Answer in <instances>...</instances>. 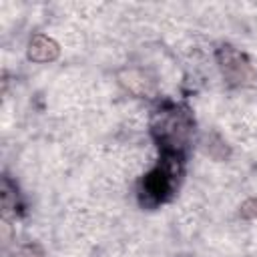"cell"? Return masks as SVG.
Listing matches in <instances>:
<instances>
[{
  "label": "cell",
  "mask_w": 257,
  "mask_h": 257,
  "mask_svg": "<svg viewBox=\"0 0 257 257\" xmlns=\"http://www.w3.org/2000/svg\"><path fill=\"white\" fill-rule=\"evenodd\" d=\"M193 116L187 106L163 104L151 118V133L163 155H179L193 135Z\"/></svg>",
  "instance_id": "1"
},
{
  "label": "cell",
  "mask_w": 257,
  "mask_h": 257,
  "mask_svg": "<svg viewBox=\"0 0 257 257\" xmlns=\"http://www.w3.org/2000/svg\"><path fill=\"white\" fill-rule=\"evenodd\" d=\"M217 62H219V68H221L225 80L231 84H245L247 80H253V76H255L249 60L239 50H235L231 46L219 48Z\"/></svg>",
  "instance_id": "3"
},
{
  "label": "cell",
  "mask_w": 257,
  "mask_h": 257,
  "mask_svg": "<svg viewBox=\"0 0 257 257\" xmlns=\"http://www.w3.org/2000/svg\"><path fill=\"white\" fill-rule=\"evenodd\" d=\"M12 207H16V193L12 191L10 181L4 179V183H2V209H4V213H8Z\"/></svg>",
  "instance_id": "6"
},
{
  "label": "cell",
  "mask_w": 257,
  "mask_h": 257,
  "mask_svg": "<svg viewBox=\"0 0 257 257\" xmlns=\"http://www.w3.org/2000/svg\"><path fill=\"white\" fill-rule=\"evenodd\" d=\"M118 82L124 86V90H128L131 94H135L139 98H153L157 94L155 80H151L139 68H124V70H120L118 72Z\"/></svg>",
  "instance_id": "4"
},
{
  "label": "cell",
  "mask_w": 257,
  "mask_h": 257,
  "mask_svg": "<svg viewBox=\"0 0 257 257\" xmlns=\"http://www.w3.org/2000/svg\"><path fill=\"white\" fill-rule=\"evenodd\" d=\"M243 219H255L257 217V199H247L239 209Z\"/></svg>",
  "instance_id": "7"
},
{
  "label": "cell",
  "mask_w": 257,
  "mask_h": 257,
  "mask_svg": "<svg viewBox=\"0 0 257 257\" xmlns=\"http://www.w3.org/2000/svg\"><path fill=\"white\" fill-rule=\"evenodd\" d=\"M16 257H44L36 245H24L16 251Z\"/></svg>",
  "instance_id": "8"
},
{
  "label": "cell",
  "mask_w": 257,
  "mask_h": 257,
  "mask_svg": "<svg viewBox=\"0 0 257 257\" xmlns=\"http://www.w3.org/2000/svg\"><path fill=\"white\" fill-rule=\"evenodd\" d=\"M58 52V44L44 34H36L28 42V58L34 62H52L56 60Z\"/></svg>",
  "instance_id": "5"
},
{
  "label": "cell",
  "mask_w": 257,
  "mask_h": 257,
  "mask_svg": "<svg viewBox=\"0 0 257 257\" xmlns=\"http://www.w3.org/2000/svg\"><path fill=\"white\" fill-rule=\"evenodd\" d=\"M179 175H181V157L179 155H163L159 165L149 175H145V179L141 183L143 203L153 207V205L167 201L179 183Z\"/></svg>",
  "instance_id": "2"
}]
</instances>
